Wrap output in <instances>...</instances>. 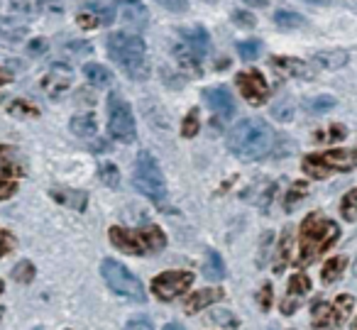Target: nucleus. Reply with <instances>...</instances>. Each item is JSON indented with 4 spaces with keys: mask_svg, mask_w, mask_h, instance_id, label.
Listing matches in <instances>:
<instances>
[{
    "mask_svg": "<svg viewBox=\"0 0 357 330\" xmlns=\"http://www.w3.org/2000/svg\"><path fill=\"white\" fill-rule=\"evenodd\" d=\"M274 133L262 118H245L233 125L225 137V147L233 152V157L243 162H257L272 152Z\"/></svg>",
    "mask_w": 357,
    "mask_h": 330,
    "instance_id": "f03ea898",
    "label": "nucleus"
},
{
    "mask_svg": "<svg viewBox=\"0 0 357 330\" xmlns=\"http://www.w3.org/2000/svg\"><path fill=\"white\" fill-rule=\"evenodd\" d=\"M108 133L113 135L118 142H132V140L137 137L130 103H125L118 93H110V98H108Z\"/></svg>",
    "mask_w": 357,
    "mask_h": 330,
    "instance_id": "1a4fd4ad",
    "label": "nucleus"
},
{
    "mask_svg": "<svg viewBox=\"0 0 357 330\" xmlns=\"http://www.w3.org/2000/svg\"><path fill=\"white\" fill-rule=\"evenodd\" d=\"M50 196L56 203H64L74 211H86V203H89V196L84 191H71V188H52Z\"/></svg>",
    "mask_w": 357,
    "mask_h": 330,
    "instance_id": "f3484780",
    "label": "nucleus"
},
{
    "mask_svg": "<svg viewBox=\"0 0 357 330\" xmlns=\"http://www.w3.org/2000/svg\"><path fill=\"white\" fill-rule=\"evenodd\" d=\"M108 54L132 81L147 79V47H144V40L139 35L113 32L108 37Z\"/></svg>",
    "mask_w": 357,
    "mask_h": 330,
    "instance_id": "7ed1b4c3",
    "label": "nucleus"
},
{
    "mask_svg": "<svg viewBox=\"0 0 357 330\" xmlns=\"http://www.w3.org/2000/svg\"><path fill=\"white\" fill-rule=\"evenodd\" d=\"M347 260L345 257H333V260H328L326 264H323L321 269V279L323 284H333V281H337L342 276V269H345Z\"/></svg>",
    "mask_w": 357,
    "mask_h": 330,
    "instance_id": "b1692460",
    "label": "nucleus"
},
{
    "mask_svg": "<svg viewBox=\"0 0 357 330\" xmlns=\"http://www.w3.org/2000/svg\"><path fill=\"white\" fill-rule=\"evenodd\" d=\"M174 54H176L178 64H181V69H184V71L189 69V71H191V76H201V59L194 54V52L176 47V50H174Z\"/></svg>",
    "mask_w": 357,
    "mask_h": 330,
    "instance_id": "a878e982",
    "label": "nucleus"
},
{
    "mask_svg": "<svg viewBox=\"0 0 357 330\" xmlns=\"http://www.w3.org/2000/svg\"><path fill=\"white\" fill-rule=\"evenodd\" d=\"M235 84L238 89L243 91V98L248 100L250 105H262L269 96V86L264 81V76L259 74L257 69H250V71H240L235 76Z\"/></svg>",
    "mask_w": 357,
    "mask_h": 330,
    "instance_id": "9b49d317",
    "label": "nucleus"
},
{
    "mask_svg": "<svg viewBox=\"0 0 357 330\" xmlns=\"http://www.w3.org/2000/svg\"><path fill=\"white\" fill-rule=\"evenodd\" d=\"M0 174L3 177H25L27 164L20 149L10 147V144H0Z\"/></svg>",
    "mask_w": 357,
    "mask_h": 330,
    "instance_id": "ddd939ff",
    "label": "nucleus"
},
{
    "mask_svg": "<svg viewBox=\"0 0 357 330\" xmlns=\"http://www.w3.org/2000/svg\"><path fill=\"white\" fill-rule=\"evenodd\" d=\"M164 330H184L178 323H169V325H164Z\"/></svg>",
    "mask_w": 357,
    "mask_h": 330,
    "instance_id": "603ef678",
    "label": "nucleus"
},
{
    "mask_svg": "<svg viewBox=\"0 0 357 330\" xmlns=\"http://www.w3.org/2000/svg\"><path fill=\"white\" fill-rule=\"evenodd\" d=\"M303 193H306V183L303 181H296L291 186V193H289V198H287V208H294V201H296L298 196L303 198Z\"/></svg>",
    "mask_w": 357,
    "mask_h": 330,
    "instance_id": "37998d69",
    "label": "nucleus"
},
{
    "mask_svg": "<svg viewBox=\"0 0 357 330\" xmlns=\"http://www.w3.org/2000/svg\"><path fill=\"white\" fill-rule=\"evenodd\" d=\"M45 50H47V42L45 40H32L30 45H27V54H30V57L42 54Z\"/></svg>",
    "mask_w": 357,
    "mask_h": 330,
    "instance_id": "de8ad7c7",
    "label": "nucleus"
},
{
    "mask_svg": "<svg viewBox=\"0 0 357 330\" xmlns=\"http://www.w3.org/2000/svg\"><path fill=\"white\" fill-rule=\"evenodd\" d=\"M333 105H335V98H331V96H323V98L308 100V110H311V113H323V110H331Z\"/></svg>",
    "mask_w": 357,
    "mask_h": 330,
    "instance_id": "4c0bfd02",
    "label": "nucleus"
},
{
    "mask_svg": "<svg viewBox=\"0 0 357 330\" xmlns=\"http://www.w3.org/2000/svg\"><path fill=\"white\" fill-rule=\"evenodd\" d=\"M238 52L240 57H243L245 61H252L259 57V52H262V45H259L257 40H250V42H240L238 45Z\"/></svg>",
    "mask_w": 357,
    "mask_h": 330,
    "instance_id": "c9c22d12",
    "label": "nucleus"
},
{
    "mask_svg": "<svg viewBox=\"0 0 357 330\" xmlns=\"http://www.w3.org/2000/svg\"><path fill=\"white\" fill-rule=\"evenodd\" d=\"M352 330H357V320H355V323H352Z\"/></svg>",
    "mask_w": 357,
    "mask_h": 330,
    "instance_id": "5fc2aeb1",
    "label": "nucleus"
},
{
    "mask_svg": "<svg viewBox=\"0 0 357 330\" xmlns=\"http://www.w3.org/2000/svg\"><path fill=\"white\" fill-rule=\"evenodd\" d=\"M191 284H194L191 271H164V274L154 276L149 289L159 301H174L178 296H184Z\"/></svg>",
    "mask_w": 357,
    "mask_h": 330,
    "instance_id": "9d476101",
    "label": "nucleus"
},
{
    "mask_svg": "<svg viewBox=\"0 0 357 330\" xmlns=\"http://www.w3.org/2000/svg\"><path fill=\"white\" fill-rule=\"evenodd\" d=\"M316 61L326 69H340L342 64H347V54L342 50H333V52H318Z\"/></svg>",
    "mask_w": 357,
    "mask_h": 330,
    "instance_id": "bb28decb",
    "label": "nucleus"
},
{
    "mask_svg": "<svg viewBox=\"0 0 357 330\" xmlns=\"http://www.w3.org/2000/svg\"><path fill=\"white\" fill-rule=\"evenodd\" d=\"M337 237H340V227L335 220L321 216V213H308L301 223V230H298V252L294 264L298 269L313 264L335 245Z\"/></svg>",
    "mask_w": 357,
    "mask_h": 330,
    "instance_id": "f257e3e1",
    "label": "nucleus"
},
{
    "mask_svg": "<svg viewBox=\"0 0 357 330\" xmlns=\"http://www.w3.org/2000/svg\"><path fill=\"white\" fill-rule=\"evenodd\" d=\"M0 100H3V96H0Z\"/></svg>",
    "mask_w": 357,
    "mask_h": 330,
    "instance_id": "13d9d810",
    "label": "nucleus"
},
{
    "mask_svg": "<svg viewBox=\"0 0 357 330\" xmlns=\"http://www.w3.org/2000/svg\"><path fill=\"white\" fill-rule=\"evenodd\" d=\"M352 306H355V299L347 294L337 296L335 303H326V301L313 303V330H340V325L350 318Z\"/></svg>",
    "mask_w": 357,
    "mask_h": 330,
    "instance_id": "6e6552de",
    "label": "nucleus"
},
{
    "mask_svg": "<svg viewBox=\"0 0 357 330\" xmlns=\"http://www.w3.org/2000/svg\"><path fill=\"white\" fill-rule=\"evenodd\" d=\"M69 50H84V52H91V45H81V42H74V45H69Z\"/></svg>",
    "mask_w": 357,
    "mask_h": 330,
    "instance_id": "3c124183",
    "label": "nucleus"
},
{
    "mask_svg": "<svg viewBox=\"0 0 357 330\" xmlns=\"http://www.w3.org/2000/svg\"><path fill=\"white\" fill-rule=\"evenodd\" d=\"M340 213L345 220H350V223L357 220V188L345 193V198L340 201Z\"/></svg>",
    "mask_w": 357,
    "mask_h": 330,
    "instance_id": "c85d7f7f",
    "label": "nucleus"
},
{
    "mask_svg": "<svg viewBox=\"0 0 357 330\" xmlns=\"http://www.w3.org/2000/svg\"><path fill=\"white\" fill-rule=\"evenodd\" d=\"M352 271H355V276H357V262H355V269H352Z\"/></svg>",
    "mask_w": 357,
    "mask_h": 330,
    "instance_id": "6e6d98bb",
    "label": "nucleus"
},
{
    "mask_svg": "<svg viewBox=\"0 0 357 330\" xmlns=\"http://www.w3.org/2000/svg\"><path fill=\"white\" fill-rule=\"evenodd\" d=\"M181 37H184L186 42V50H191L196 57H206L211 50V40H208V32L204 30V27H186V30H181Z\"/></svg>",
    "mask_w": 357,
    "mask_h": 330,
    "instance_id": "dca6fc26",
    "label": "nucleus"
},
{
    "mask_svg": "<svg viewBox=\"0 0 357 330\" xmlns=\"http://www.w3.org/2000/svg\"><path fill=\"white\" fill-rule=\"evenodd\" d=\"M100 181L108 188H118L120 186V172L115 164H100Z\"/></svg>",
    "mask_w": 357,
    "mask_h": 330,
    "instance_id": "473e14b6",
    "label": "nucleus"
},
{
    "mask_svg": "<svg viewBox=\"0 0 357 330\" xmlns=\"http://www.w3.org/2000/svg\"><path fill=\"white\" fill-rule=\"evenodd\" d=\"M162 6L169 10H186V3H162Z\"/></svg>",
    "mask_w": 357,
    "mask_h": 330,
    "instance_id": "8fccbe9b",
    "label": "nucleus"
},
{
    "mask_svg": "<svg viewBox=\"0 0 357 330\" xmlns=\"http://www.w3.org/2000/svg\"><path fill=\"white\" fill-rule=\"evenodd\" d=\"M86 10L93 13L96 20H98L100 25H113V20H115V8L113 6H100V3H86Z\"/></svg>",
    "mask_w": 357,
    "mask_h": 330,
    "instance_id": "cd10ccee",
    "label": "nucleus"
},
{
    "mask_svg": "<svg viewBox=\"0 0 357 330\" xmlns=\"http://www.w3.org/2000/svg\"><path fill=\"white\" fill-rule=\"evenodd\" d=\"M13 279L20 281V284H30V281L35 279V264H32L30 260L17 262L15 269H13Z\"/></svg>",
    "mask_w": 357,
    "mask_h": 330,
    "instance_id": "c756f323",
    "label": "nucleus"
},
{
    "mask_svg": "<svg viewBox=\"0 0 357 330\" xmlns=\"http://www.w3.org/2000/svg\"><path fill=\"white\" fill-rule=\"evenodd\" d=\"M69 81H71V69L69 66L56 64V66H52V74L45 79V89L52 91V96H56L64 86H69Z\"/></svg>",
    "mask_w": 357,
    "mask_h": 330,
    "instance_id": "aec40b11",
    "label": "nucleus"
},
{
    "mask_svg": "<svg viewBox=\"0 0 357 330\" xmlns=\"http://www.w3.org/2000/svg\"><path fill=\"white\" fill-rule=\"evenodd\" d=\"M213 320H215V323H228L230 328H235V325H238V320H235L228 310H218V308L213 310Z\"/></svg>",
    "mask_w": 357,
    "mask_h": 330,
    "instance_id": "a18cd8bd",
    "label": "nucleus"
},
{
    "mask_svg": "<svg viewBox=\"0 0 357 330\" xmlns=\"http://www.w3.org/2000/svg\"><path fill=\"white\" fill-rule=\"evenodd\" d=\"M108 237L113 242V247H118L125 255H135V257L152 255V252L162 250L167 245V235L157 225H142V227H132V230L130 227L113 225Z\"/></svg>",
    "mask_w": 357,
    "mask_h": 330,
    "instance_id": "20e7f679",
    "label": "nucleus"
},
{
    "mask_svg": "<svg viewBox=\"0 0 357 330\" xmlns=\"http://www.w3.org/2000/svg\"><path fill=\"white\" fill-rule=\"evenodd\" d=\"M13 81V74L10 71H6V69H0V86H6V84H10Z\"/></svg>",
    "mask_w": 357,
    "mask_h": 330,
    "instance_id": "09e8293b",
    "label": "nucleus"
},
{
    "mask_svg": "<svg viewBox=\"0 0 357 330\" xmlns=\"http://www.w3.org/2000/svg\"><path fill=\"white\" fill-rule=\"evenodd\" d=\"M76 22H79L81 27H86V30H93V27H98V25H100V22L96 20L93 13H89V10L81 13V15H76Z\"/></svg>",
    "mask_w": 357,
    "mask_h": 330,
    "instance_id": "79ce46f5",
    "label": "nucleus"
},
{
    "mask_svg": "<svg viewBox=\"0 0 357 330\" xmlns=\"http://www.w3.org/2000/svg\"><path fill=\"white\" fill-rule=\"evenodd\" d=\"M17 183L13 179H0V201H8L10 196H15Z\"/></svg>",
    "mask_w": 357,
    "mask_h": 330,
    "instance_id": "a19ab883",
    "label": "nucleus"
},
{
    "mask_svg": "<svg viewBox=\"0 0 357 330\" xmlns=\"http://www.w3.org/2000/svg\"><path fill=\"white\" fill-rule=\"evenodd\" d=\"M132 183L142 196L152 198L154 203H162L167 198V183H164V174L159 169L157 159L149 152H139L135 159V172Z\"/></svg>",
    "mask_w": 357,
    "mask_h": 330,
    "instance_id": "423d86ee",
    "label": "nucleus"
},
{
    "mask_svg": "<svg viewBox=\"0 0 357 330\" xmlns=\"http://www.w3.org/2000/svg\"><path fill=\"white\" fill-rule=\"evenodd\" d=\"M123 10H125V20L135 22V25H144V20H147V10L139 3H123Z\"/></svg>",
    "mask_w": 357,
    "mask_h": 330,
    "instance_id": "7c9ffc66",
    "label": "nucleus"
},
{
    "mask_svg": "<svg viewBox=\"0 0 357 330\" xmlns=\"http://www.w3.org/2000/svg\"><path fill=\"white\" fill-rule=\"evenodd\" d=\"M71 133L76 135V137H93L96 135V115L93 113H84V115H76V118H71L69 123Z\"/></svg>",
    "mask_w": 357,
    "mask_h": 330,
    "instance_id": "412c9836",
    "label": "nucleus"
},
{
    "mask_svg": "<svg viewBox=\"0 0 357 330\" xmlns=\"http://www.w3.org/2000/svg\"><path fill=\"white\" fill-rule=\"evenodd\" d=\"M272 66H277V69L284 71L287 76H296V79H311L313 76L311 66L298 59H272Z\"/></svg>",
    "mask_w": 357,
    "mask_h": 330,
    "instance_id": "6ab92c4d",
    "label": "nucleus"
},
{
    "mask_svg": "<svg viewBox=\"0 0 357 330\" xmlns=\"http://www.w3.org/2000/svg\"><path fill=\"white\" fill-rule=\"evenodd\" d=\"M13 13H25V15H37L42 10L40 3H10Z\"/></svg>",
    "mask_w": 357,
    "mask_h": 330,
    "instance_id": "ea45409f",
    "label": "nucleus"
},
{
    "mask_svg": "<svg viewBox=\"0 0 357 330\" xmlns=\"http://www.w3.org/2000/svg\"><path fill=\"white\" fill-rule=\"evenodd\" d=\"M204 274H206V279H211V281H218V279H223V276H225L223 257H220L215 250H208V252H206V267H204Z\"/></svg>",
    "mask_w": 357,
    "mask_h": 330,
    "instance_id": "5701e85b",
    "label": "nucleus"
},
{
    "mask_svg": "<svg viewBox=\"0 0 357 330\" xmlns=\"http://www.w3.org/2000/svg\"><path fill=\"white\" fill-rule=\"evenodd\" d=\"M123 330H154V328H152V320L144 318V315H137V318H130Z\"/></svg>",
    "mask_w": 357,
    "mask_h": 330,
    "instance_id": "58836bf2",
    "label": "nucleus"
},
{
    "mask_svg": "<svg viewBox=\"0 0 357 330\" xmlns=\"http://www.w3.org/2000/svg\"><path fill=\"white\" fill-rule=\"evenodd\" d=\"M233 20L238 22V25H243V27H255V17L250 15V13L235 10V13H233Z\"/></svg>",
    "mask_w": 357,
    "mask_h": 330,
    "instance_id": "49530a36",
    "label": "nucleus"
},
{
    "mask_svg": "<svg viewBox=\"0 0 357 330\" xmlns=\"http://www.w3.org/2000/svg\"><path fill=\"white\" fill-rule=\"evenodd\" d=\"M289 252H291V227L282 232V240L277 247V260H274V271H282L289 264Z\"/></svg>",
    "mask_w": 357,
    "mask_h": 330,
    "instance_id": "393cba45",
    "label": "nucleus"
},
{
    "mask_svg": "<svg viewBox=\"0 0 357 330\" xmlns=\"http://www.w3.org/2000/svg\"><path fill=\"white\" fill-rule=\"evenodd\" d=\"M204 100L208 103L211 110H215V113L223 115V118H230V115L235 113V100L225 89H206Z\"/></svg>",
    "mask_w": 357,
    "mask_h": 330,
    "instance_id": "4468645a",
    "label": "nucleus"
},
{
    "mask_svg": "<svg viewBox=\"0 0 357 330\" xmlns=\"http://www.w3.org/2000/svg\"><path fill=\"white\" fill-rule=\"evenodd\" d=\"M357 167V147L311 152L303 157V172L311 179H326L333 172H350Z\"/></svg>",
    "mask_w": 357,
    "mask_h": 330,
    "instance_id": "39448f33",
    "label": "nucleus"
},
{
    "mask_svg": "<svg viewBox=\"0 0 357 330\" xmlns=\"http://www.w3.org/2000/svg\"><path fill=\"white\" fill-rule=\"evenodd\" d=\"M223 289H199L184 301V310L186 313H199L201 308H208L215 301H223Z\"/></svg>",
    "mask_w": 357,
    "mask_h": 330,
    "instance_id": "2eb2a0df",
    "label": "nucleus"
},
{
    "mask_svg": "<svg viewBox=\"0 0 357 330\" xmlns=\"http://www.w3.org/2000/svg\"><path fill=\"white\" fill-rule=\"evenodd\" d=\"M15 245H17V240H15V235H13V232L0 230V260H3L8 252L15 250Z\"/></svg>",
    "mask_w": 357,
    "mask_h": 330,
    "instance_id": "e433bc0d",
    "label": "nucleus"
},
{
    "mask_svg": "<svg viewBox=\"0 0 357 330\" xmlns=\"http://www.w3.org/2000/svg\"><path fill=\"white\" fill-rule=\"evenodd\" d=\"M8 110H10V115H15V118H37V115H40V110L32 103H27V100H15V103H10Z\"/></svg>",
    "mask_w": 357,
    "mask_h": 330,
    "instance_id": "72a5a7b5",
    "label": "nucleus"
},
{
    "mask_svg": "<svg viewBox=\"0 0 357 330\" xmlns=\"http://www.w3.org/2000/svg\"><path fill=\"white\" fill-rule=\"evenodd\" d=\"M27 35V27L20 25L17 20H10V17H6V20H0V42L3 45H17V42H22Z\"/></svg>",
    "mask_w": 357,
    "mask_h": 330,
    "instance_id": "a211bd4d",
    "label": "nucleus"
},
{
    "mask_svg": "<svg viewBox=\"0 0 357 330\" xmlns=\"http://www.w3.org/2000/svg\"><path fill=\"white\" fill-rule=\"evenodd\" d=\"M84 76H86V81H89V84L98 86V89L113 84V74H110V71L105 69V66H100V64H86L84 66Z\"/></svg>",
    "mask_w": 357,
    "mask_h": 330,
    "instance_id": "4be33fe9",
    "label": "nucleus"
},
{
    "mask_svg": "<svg viewBox=\"0 0 357 330\" xmlns=\"http://www.w3.org/2000/svg\"><path fill=\"white\" fill-rule=\"evenodd\" d=\"M257 301H259V308L267 310L269 306H272V286L264 284V286H262V291H259V296H257Z\"/></svg>",
    "mask_w": 357,
    "mask_h": 330,
    "instance_id": "c03bdc74",
    "label": "nucleus"
},
{
    "mask_svg": "<svg viewBox=\"0 0 357 330\" xmlns=\"http://www.w3.org/2000/svg\"><path fill=\"white\" fill-rule=\"evenodd\" d=\"M308 289H311V281H308V276L303 274V271H296V274L289 279V294H287V299L282 301V313L291 315L294 310L298 308V303H301L303 296L308 294Z\"/></svg>",
    "mask_w": 357,
    "mask_h": 330,
    "instance_id": "f8f14e48",
    "label": "nucleus"
},
{
    "mask_svg": "<svg viewBox=\"0 0 357 330\" xmlns=\"http://www.w3.org/2000/svg\"><path fill=\"white\" fill-rule=\"evenodd\" d=\"M0 318H3V308H0Z\"/></svg>",
    "mask_w": 357,
    "mask_h": 330,
    "instance_id": "4d7b16f0",
    "label": "nucleus"
},
{
    "mask_svg": "<svg viewBox=\"0 0 357 330\" xmlns=\"http://www.w3.org/2000/svg\"><path fill=\"white\" fill-rule=\"evenodd\" d=\"M201 130V123H199V110H191L189 115L184 118V123H181V135L184 137H196V133Z\"/></svg>",
    "mask_w": 357,
    "mask_h": 330,
    "instance_id": "f704fd0d",
    "label": "nucleus"
},
{
    "mask_svg": "<svg viewBox=\"0 0 357 330\" xmlns=\"http://www.w3.org/2000/svg\"><path fill=\"white\" fill-rule=\"evenodd\" d=\"M274 22H277L279 27H287V30H291V27L303 25V17L298 15V13H291V10H279L277 15H274Z\"/></svg>",
    "mask_w": 357,
    "mask_h": 330,
    "instance_id": "2f4dec72",
    "label": "nucleus"
},
{
    "mask_svg": "<svg viewBox=\"0 0 357 330\" xmlns=\"http://www.w3.org/2000/svg\"><path fill=\"white\" fill-rule=\"evenodd\" d=\"M3 291H6V284H3V279H0V294H3Z\"/></svg>",
    "mask_w": 357,
    "mask_h": 330,
    "instance_id": "864d4df0",
    "label": "nucleus"
},
{
    "mask_svg": "<svg viewBox=\"0 0 357 330\" xmlns=\"http://www.w3.org/2000/svg\"><path fill=\"white\" fill-rule=\"evenodd\" d=\"M100 274H103L105 284L115 291L118 296H125L130 301H144L147 294H144V284L120 262L115 260H103L100 262Z\"/></svg>",
    "mask_w": 357,
    "mask_h": 330,
    "instance_id": "0eeeda50",
    "label": "nucleus"
}]
</instances>
